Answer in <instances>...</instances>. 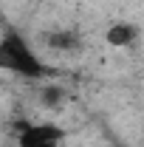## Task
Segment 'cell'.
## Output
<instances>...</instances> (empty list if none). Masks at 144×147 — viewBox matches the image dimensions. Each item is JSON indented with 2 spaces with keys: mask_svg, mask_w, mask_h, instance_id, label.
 Here are the masks:
<instances>
[{
  "mask_svg": "<svg viewBox=\"0 0 144 147\" xmlns=\"http://www.w3.org/2000/svg\"><path fill=\"white\" fill-rule=\"evenodd\" d=\"M0 71H9L23 79H45L51 68L17 28H9L0 34Z\"/></svg>",
  "mask_w": 144,
  "mask_h": 147,
  "instance_id": "1",
  "label": "cell"
},
{
  "mask_svg": "<svg viewBox=\"0 0 144 147\" xmlns=\"http://www.w3.org/2000/svg\"><path fill=\"white\" fill-rule=\"evenodd\" d=\"M17 147H62L65 130L54 122H17Z\"/></svg>",
  "mask_w": 144,
  "mask_h": 147,
  "instance_id": "2",
  "label": "cell"
},
{
  "mask_svg": "<svg viewBox=\"0 0 144 147\" xmlns=\"http://www.w3.org/2000/svg\"><path fill=\"white\" fill-rule=\"evenodd\" d=\"M105 40L113 48H130L139 40V26H133V23H113L108 28V34H105Z\"/></svg>",
  "mask_w": 144,
  "mask_h": 147,
  "instance_id": "3",
  "label": "cell"
},
{
  "mask_svg": "<svg viewBox=\"0 0 144 147\" xmlns=\"http://www.w3.org/2000/svg\"><path fill=\"white\" fill-rule=\"evenodd\" d=\"M45 45L51 51H79L82 37H79V31H73V28H57L51 34H45Z\"/></svg>",
  "mask_w": 144,
  "mask_h": 147,
  "instance_id": "4",
  "label": "cell"
},
{
  "mask_svg": "<svg viewBox=\"0 0 144 147\" xmlns=\"http://www.w3.org/2000/svg\"><path fill=\"white\" fill-rule=\"evenodd\" d=\"M40 102H42L45 108H59V105L65 102V91H62L59 85H45V88L40 91Z\"/></svg>",
  "mask_w": 144,
  "mask_h": 147,
  "instance_id": "5",
  "label": "cell"
},
{
  "mask_svg": "<svg viewBox=\"0 0 144 147\" xmlns=\"http://www.w3.org/2000/svg\"><path fill=\"white\" fill-rule=\"evenodd\" d=\"M116 147H127V144H116Z\"/></svg>",
  "mask_w": 144,
  "mask_h": 147,
  "instance_id": "6",
  "label": "cell"
}]
</instances>
